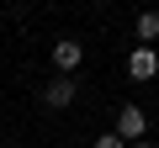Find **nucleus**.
Instances as JSON below:
<instances>
[{
	"mask_svg": "<svg viewBox=\"0 0 159 148\" xmlns=\"http://www.w3.org/2000/svg\"><path fill=\"white\" fill-rule=\"evenodd\" d=\"M143 132H148V116H143L138 106H122V111H117V137H122V143H143Z\"/></svg>",
	"mask_w": 159,
	"mask_h": 148,
	"instance_id": "obj_1",
	"label": "nucleus"
},
{
	"mask_svg": "<svg viewBox=\"0 0 159 148\" xmlns=\"http://www.w3.org/2000/svg\"><path fill=\"white\" fill-rule=\"evenodd\" d=\"M127 74H133V80H154V74H159V53L138 42V48L127 53Z\"/></svg>",
	"mask_w": 159,
	"mask_h": 148,
	"instance_id": "obj_2",
	"label": "nucleus"
},
{
	"mask_svg": "<svg viewBox=\"0 0 159 148\" xmlns=\"http://www.w3.org/2000/svg\"><path fill=\"white\" fill-rule=\"evenodd\" d=\"M80 58H85V48H80L74 37L53 42V63H58V74H64V80H69V69H80Z\"/></svg>",
	"mask_w": 159,
	"mask_h": 148,
	"instance_id": "obj_3",
	"label": "nucleus"
},
{
	"mask_svg": "<svg viewBox=\"0 0 159 148\" xmlns=\"http://www.w3.org/2000/svg\"><path fill=\"white\" fill-rule=\"evenodd\" d=\"M154 37H159V11H143V16H138V42L154 48Z\"/></svg>",
	"mask_w": 159,
	"mask_h": 148,
	"instance_id": "obj_4",
	"label": "nucleus"
},
{
	"mask_svg": "<svg viewBox=\"0 0 159 148\" xmlns=\"http://www.w3.org/2000/svg\"><path fill=\"white\" fill-rule=\"evenodd\" d=\"M69 101H74V85L69 80H53L48 85V106H69Z\"/></svg>",
	"mask_w": 159,
	"mask_h": 148,
	"instance_id": "obj_5",
	"label": "nucleus"
},
{
	"mask_svg": "<svg viewBox=\"0 0 159 148\" xmlns=\"http://www.w3.org/2000/svg\"><path fill=\"white\" fill-rule=\"evenodd\" d=\"M96 148H127V143H122L117 132H101V137H96Z\"/></svg>",
	"mask_w": 159,
	"mask_h": 148,
	"instance_id": "obj_6",
	"label": "nucleus"
},
{
	"mask_svg": "<svg viewBox=\"0 0 159 148\" xmlns=\"http://www.w3.org/2000/svg\"><path fill=\"white\" fill-rule=\"evenodd\" d=\"M127 148H148V143H127Z\"/></svg>",
	"mask_w": 159,
	"mask_h": 148,
	"instance_id": "obj_7",
	"label": "nucleus"
}]
</instances>
